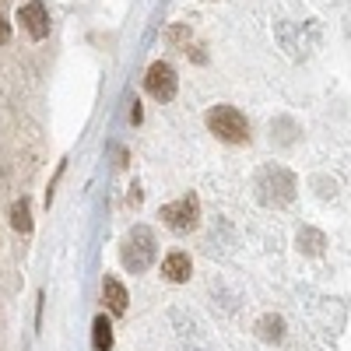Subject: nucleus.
<instances>
[{
  "label": "nucleus",
  "mask_w": 351,
  "mask_h": 351,
  "mask_svg": "<svg viewBox=\"0 0 351 351\" xmlns=\"http://www.w3.org/2000/svg\"><path fill=\"white\" fill-rule=\"evenodd\" d=\"M253 190H256V200L267 204V208H285V204L295 200V176H291L285 165H263L253 180Z\"/></svg>",
  "instance_id": "f257e3e1"
},
{
  "label": "nucleus",
  "mask_w": 351,
  "mask_h": 351,
  "mask_svg": "<svg viewBox=\"0 0 351 351\" xmlns=\"http://www.w3.org/2000/svg\"><path fill=\"white\" fill-rule=\"evenodd\" d=\"M120 260L130 274H144L155 263V232L148 225H137L127 232V239L120 246Z\"/></svg>",
  "instance_id": "f03ea898"
},
{
  "label": "nucleus",
  "mask_w": 351,
  "mask_h": 351,
  "mask_svg": "<svg viewBox=\"0 0 351 351\" xmlns=\"http://www.w3.org/2000/svg\"><path fill=\"white\" fill-rule=\"evenodd\" d=\"M208 130L218 141H225V144L250 141V123H246V116L236 106H215V109H208Z\"/></svg>",
  "instance_id": "7ed1b4c3"
},
{
  "label": "nucleus",
  "mask_w": 351,
  "mask_h": 351,
  "mask_svg": "<svg viewBox=\"0 0 351 351\" xmlns=\"http://www.w3.org/2000/svg\"><path fill=\"white\" fill-rule=\"evenodd\" d=\"M197 218H200V200L193 193H186V197H180L176 204H165V208H162V221L172 232H190L197 225Z\"/></svg>",
  "instance_id": "20e7f679"
},
{
  "label": "nucleus",
  "mask_w": 351,
  "mask_h": 351,
  "mask_svg": "<svg viewBox=\"0 0 351 351\" xmlns=\"http://www.w3.org/2000/svg\"><path fill=\"white\" fill-rule=\"evenodd\" d=\"M144 88H148V95L158 99V102H172L176 99V71L169 64H152L148 74H144Z\"/></svg>",
  "instance_id": "39448f33"
},
{
  "label": "nucleus",
  "mask_w": 351,
  "mask_h": 351,
  "mask_svg": "<svg viewBox=\"0 0 351 351\" xmlns=\"http://www.w3.org/2000/svg\"><path fill=\"white\" fill-rule=\"evenodd\" d=\"M18 21H21V28L32 39H46L49 36V11H46L43 0H28V4L18 11Z\"/></svg>",
  "instance_id": "423d86ee"
},
{
  "label": "nucleus",
  "mask_w": 351,
  "mask_h": 351,
  "mask_svg": "<svg viewBox=\"0 0 351 351\" xmlns=\"http://www.w3.org/2000/svg\"><path fill=\"white\" fill-rule=\"evenodd\" d=\"M190 256L183 253V250H176V253H169L165 260H162V274L169 278V281H176V285H183V281H190Z\"/></svg>",
  "instance_id": "0eeeda50"
},
{
  "label": "nucleus",
  "mask_w": 351,
  "mask_h": 351,
  "mask_svg": "<svg viewBox=\"0 0 351 351\" xmlns=\"http://www.w3.org/2000/svg\"><path fill=\"white\" fill-rule=\"evenodd\" d=\"M102 302L109 306V313H116V316H123L127 313V288L120 285V281H116V278H106L102 281Z\"/></svg>",
  "instance_id": "6e6552de"
},
{
  "label": "nucleus",
  "mask_w": 351,
  "mask_h": 351,
  "mask_svg": "<svg viewBox=\"0 0 351 351\" xmlns=\"http://www.w3.org/2000/svg\"><path fill=\"white\" fill-rule=\"evenodd\" d=\"M295 243H299V250H302V253L319 256V253H324V246H327V236H324L319 228H309V225H306V228H299Z\"/></svg>",
  "instance_id": "1a4fd4ad"
},
{
  "label": "nucleus",
  "mask_w": 351,
  "mask_h": 351,
  "mask_svg": "<svg viewBox=\"0 0 351 351\" xmlns=\"http://www.w3.org/2000/svg\"><path fill=\"white\" fill-rule=\"evenodd\" d=\"M11 225H14V232H21V236H28V232H32V208H28L25 197L11 204Z\"/></svg>",
  "instance_id": "9d476101"
},
{
  "label": "nucleus",
  "mask_w": 351,
  "mask_h": 351,
  "mask_svg": "<svg viewBox=\"0 0 351 351\" xmlns=\"http://www.w3.org/2000/svg\"><path fill=\"white\" fill-rule=\"evenodd\" d=\"M256 334L263 337V341H281L285 337V319L281 316H260V324H256Z\"/></svg>",
  "instance_id": "9b49d317"
},
{
  "label": "nucleus",
  "mask_w": 351,
  "mask_h": 351,
  "mask_svg": "<svg viewBox=\"0 0 351 351\" xmlns=\"http://www.w3.org/2000/svg\"><path fill=\"white\" fill-rule=\"evenodd\" d=\"M92 344L95 351H109L112 348V324L106 316H95V327H92Z\"/></svg>",
  "instance_id": "f8f14e48"
},
{
  "label": "nucleus",
  "mask_w": 351,
  "mask_h": 351,
  "mask_svg": "<svg viewBox=\"0 0 351 351\" xmlns=\"http://www.w3.org/2000/svg\"><path fill=\"white\" fill-rule=\"evenodd\" d=\"M169 43H172V46H183V43L190 46V32H186L183 25H176V28H169Z\"/></svg>",
  "instance_id": "ddd939ff"
},
{
  "label": "nucleus",
  "mask_w": 351,
  "mask_h": 351,
  "mask_svg": "<svg viewBox=\"0 0 351 351\" xmlns=\"http://www.w3.org/2000/svg\"><path fill=\"white\" fill-rule=\"evenodd\" d=\"M8 39H11V25L4 21V14H0V46H4Z\"/></svg>",
  "instance_id": "4468645a"
},
{
  "label": "nucleus",
  "mask_w": 351,
  "mask_h": 351,
  "mask_svg": "<svg viewBox=\"0 0 351 351\" xmlns=\"http://www.w3.org/2000/svg\"><path fill=\"white\" fill-rule=\"evenodd\" d=\"M130 120H134V123H141V102H134V109H130Z\"/></svg>",
  "instance_id": "2eb2a0df"
}]
</instances>
